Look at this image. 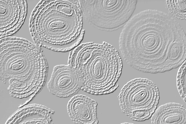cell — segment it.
<instances>
[{"label": "cell", "instance_id": "obj_1", "mask_svg": "<svg viewBox=\"0 0 186 124\" xmlns=\"http://www.w3.org/2000/svg\"><path fill=\"white\" fill-rule=\"evenodd\" d=\"M120 51L131 68L156 74L179 67L186 60V35L169 14L156 9L141 11L123 26Z\"/></svg>", "mask_w": 186, "mask_h": 124}, {"label": "cell", "instance_id": "obj_2", "mask_svg": "<svg viewBox=\"0 0 186 124\" xmlns=\"http://www.w3.org/2000/svg\"><path fill=\"white\" fill-rule=\"evenodd\" d=\"M42 49L24 38L8 37L0 39V79L15 98L28 100L29 104L45 85L48 64Z\"/></svg>", "mask_w": 186, "mask_h": 124}, {"label": "cell", "instance_id": "obj_3", "mask_svg": "<svg viewBox=\"0 0 186 124\" xmlns=\"http://www.w3.org/2000/svg\"><path fill=\"white\" fill-rule=\"evenodd\" d=\"M82 19L75 0H41L31 13L29 30L34 43L40 49L46 43L63 46L82 41L85 32Z\"/></svg>", "mask_w": 186, "mask_h": 124}, {"label": "cell", "instance_id": "obj_4", "mask_svg": "<svg viewBox=\"0 0 186 124\" xmlns=\"http://www.w3.org/2000/svg\"><path fill=\"white\" fill-rule=\"evenodd\" d=\"M68 64L81 72L84 82L82 90L87 93L108 94L119 86L117 82L122 73V59L117 50L106 42L79 45L70 51Z\"/></svg>", "mask_w": 186, "mask_h": 124}, {"label": "cell", "instance_id": "obj_5", "mask_svg": "<svg viewBox=\"0 0 186 124\" xmlns=\"http://www.w3.org/2000/svg\"><path fill=\"white\" fill-rule=\"evenodd\" d=\"M83 16L92 27L112 32L123 27L132 16L136 0H78Z\"/></svg>", "mask_w": 186, "mask_h": 124}, {"label": "cell", "instance_id": "obj_6", "mask_svg": "<svg viewBox=\"0 0 186 124\" xmlns=\"http://www.w3.org/2000/svg\"><path fill=\"white\" fill-rule=\"evenodd\" d=\"M118 98L123 113L132 120L143 122L149 119L157 108L159 92L152 81L138 78L126 84Z\"/></svg>", "mask_w": 186, "mask_h": 124}, {"label": "cell", "instance_id": "obj_7", "mask_svg": "<svg viewBox=\"0 0 186 124\" xmlns=\"http://www.w3.org/2000/svg\"><path fill=\"white\" fill-rule=\"evenodd\" d=\"M84 86V80L81 72L68 64L55 66L47 84L49 92L60 98L73 97Z\"/></svg>", "mask_w": 186, "mask_h": 124}, {"label": "cell", "instance_id": "obj_8", "mask_svg": "<svg viewBox=\"0 0 186 124\" xmlns=\"http://www.w3.org/2000/svg\"><path fill=\"white\" fill-rule=\"evenodd\" d=\"M27 9L25 0H0V39L19 31L25 19Z\"/></svg>", "mask_w": 186, "mask_h": 124}, {"label": "cell", "instance_id": "obj_9", "mask_svg": "<svg viewBox=\"0 0 186 124\" xmlns=\"http://www.w3.org/2000/svg\"><path fill=\"white\" fill-rule=\"evenodd\" d=\"M98 105L95 100L83 95H76L69 100L67 110L71 120L77 124H97Z\"/></svg>", "mask_w": 186, "mask_h": 124}, {"label": "cell", "instance_id": "obj_10", "mask_svg": "<svg viewBox=\"0 0 186 124\" xmlns=\"http://www.w3.org/2000/svg\"><path fill=\"white\" fill-rule=\"evenodd\" d=\"M55 113L53 110L42 104H28L18 108L5 124H52V115Z\"/></svg>", "mask_w": 186, "mask_h": 124}, {"label": "cell", "instance_id": "obj_11", "mask_svg": "<svg viewBox=\"0 0 186 124\" xmlns=\"http://www.w3.org/2000/svg\"><path fill=\"white\" fill-rule=\"evenodd\" d=\"M151 118L153 124H186V110L180 104L168 103L157 108Z\"/></svg>", "mask_w": 186, "mask_h": 124}, {"label": "cell", "instance_id": "obj_12", "mask_svg": "<svg viewBox=\"0 0 186 124\" xmlns=\"http://www.w3.org/2000/svg\"><path fill=\"white\" fill-rule=\"evenodd\" d=\"M166 2L170 15L178 19L186 20V0H166Z\"/></svg>", "mask_w": 186, "mask_h": 124}, {"label": "cell", "instance_id": "obj_13", "mask_svg": "<svg viewBox=\"0 0 186 124\" xmlns=\"http://www.w3.org/2000/svg\"><path fill=\"white\" fill-rule=\"evenodd\" d=\"M186 60L179 67L176 76L177 87L179 93L184 101H186Z\"/></svg>", "mask_w": 186, "mask_h": 124}]
</instances>
